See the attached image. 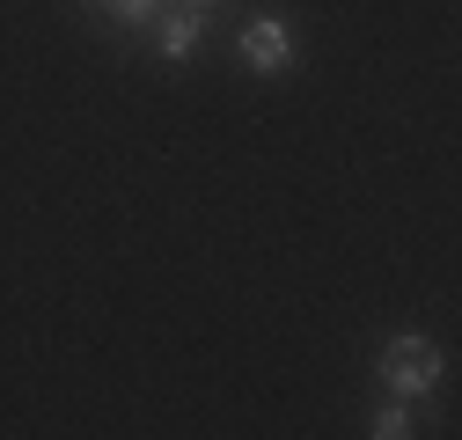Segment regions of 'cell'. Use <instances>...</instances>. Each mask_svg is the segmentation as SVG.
<instances>
[{"mask_svg": "<svg viewBox=\"0 0 462 440\" xmlns=\"http://www.w3.org/2000/svg\"><path fill=\"white\" fill-rule=\"evenodd\" d=\"M440 374H448V360H440V345H433V338H419V330L389 338V345H382V360H374V381H382L389 397H403V404L433 397V390H440Z\"/></svg>", "mask_w": 462, "mask_h": 440, "instance_id": "obj_1", "label": "cell"}, {"mask_svg": "<svg viewBox=\"0 0 462 440\" xmlns=\"http://www.w3.org/2000/svg\"><path fill=\"white\" fill-rule=\"evenodd\" d=\"M243 67H250V74H286V67H294V37H286L279 15H257V23L243 30Z\"/></svg>", "mask_w": 462, "mask_h": 440, "instance_id": "obj_2", "label": "cell"}, {"mask_svg": "<svg viewBox=\"0 0 462 440\" xmlns=\"http://www.w3.org/2000/svg\"><path fill=\"white\" fill-rule=\"evenodd\" d=\"M154 51H162V60H191V51L206 44V8H184V0H177V15H154Z\"/></svg>", "mask_w": 462, "mask_h": 440, "instance_id": "obj_3", "label": "cell"}, {"mask_svg": "<svg viewBox=\"0 0 462 440\" xmlns=\"http://www.w3.org/2000/svg\"><path fill=\"white\" fill-rule=\"evenodd\" d=\"M374 440H403V433H419V411L411 404H403V397H389L382 411H374V426H367Z\"/></svg>", "mask_w": 462, "mask_h": 440, "instance_id": "obj_4", "label": "cell"}, {"mask_svg": "<svg viewBox=\"0 0 462 440\" xmlns=\"http://www.w3.org/2000/svg\"><path fill=\"white\" fill-rule=\"evenodd\" d=\"M81 8H110L125 30H154V15H162V0H81Z\"/></svg>", "mask_w": 462, "mask_h": 440, "instance_id": "obj_5", "label": "cell"}, {"mask_svg": "<svg viewBox=\"0 0 462 440\" xmlns=\"http://www.w3.org/2000/svg\"><path fill=\"white\" fill-rule=\"evenodd\" d=\"M184 8H220V0H184Z\"/></svg>", "mask_w": 462, "mask_h": 440, "instance_id": "obj_6", "label": "cell"}]
</instances>
